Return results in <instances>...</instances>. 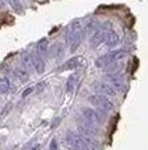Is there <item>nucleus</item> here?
I'll return each instance as SVG.
<instances>
[{"label": "nucleus", "mask_w": 148, "mask_h": 150, "mask_svg": "<svg viewBox=\"0 0 148 150\" xmlns=\"http://www.w3.org/2000/svg\"><path fill=\"white\" fill-rule=\"evenodd\" d=\"M84 27L81 25L80 21H73L70 25L67 27L66 31V44L70 46V52L74 53L80 46L81 41L84 38Z\"/></svg>", "instance_id": "nucleus-2"}, {"label": "nucleus", "mask_w": 148, "mask_h": 150, "mask_svg": "<svg viewBox=\"0 0 148 150\" xmlns=\"http://www.w3.org/2000/svg\"><path fill=\"white\" fill-rule=\"evenodd\" d=\"M105 81L109 83V84L115 88L116 93L124 90V81H123L122 76H119V74H108V76L105 77Z\"/></svg>", "instance_id": "nucleus-7"}, {"label": "nucleus", "mask_w": 148, "mask_h": 150, "mask_svg": "<svg viewBox=\"0 0 148 150\" xmlns=\"http://www.w3.org/2000/svg\"><path fill=\"white\" fill-rule=\"evenodd\" d=\"M36 53H38L41 58H45L49 55V42L46 38H42L38 41L36 44Z\"/></svg>", "instance_id": "nucleus-10"}, {"label": "nucleus", "mask_w": 148, "mask_h": 150, "mask_svg": "<svg viewBox=\"0 0 148 150\" xmlns=\"http://www.w3.org/2000/svg\"><path fill=\"white\" fill-rule=\"evenodd\" d=\"M105 34H106V31H103V30H97L95 33L92 34L90 38L91 48H97V46L101 45L103 41H105Z\"/></svg>", "instance_id": "nucleus-9"}, {"label": "nucleus", "mask_w": 148, "mask_h": 150, "mask_svg": "<svg viewBox=\"0 0 148 150\" xmlns=\"http://www.w3.org/2000/svg\"><path fill=\"white\" fill-rule=\"evenodd\" d=\"M92 88L97 91V94H102L105 97H115L116 96L115 88L109 83H106L105 80H102V81H94L92 83Z\"/></svg>", "instance_id": "nucleus-6"}, {"label": "nucleus", "mask_w": 148, "mask_h": 150, "mask_svg": "<svg viewBox=\"0 0 148 150\" xmlns=\"http://www.w3.org/2000/svg\"><path fill=\"white\" fill-rule=\"evenodd\" d=\"M7 1H8V4L13 7L15 11H18V13L22 11V6H21V1L20 0H7Z\"/></svg>", "instance_id": "nucleus-19"}, {"label": "nucleus", "mask_w": 148, "mask_h": 150, "mask_svg": "<svg viewBox=\"0 0 148 150\" xmlns=\"http://www.w3.org/2000/svg\"><path fill=\"white\" fill-rule=\"evenodd\" d=\"M78 65H80V58H78V56H74V58L69 59L67 62H65L63 65L59 67V70H60V72H62V70H71V69L78 67Z\"/></svg>", "instance_id": "nucleus-14"}, {"label": "nucleus", "mask_w": 148, "mask_h": 150, "mask_svg": "<svg viewBox=\"0 0 148 150\" xmlns=\"http://www.w3.org/2000/svg\"><path fill=\"white\" fill-rule=\"evenodd\" d=\"M88 101H90L95 108L101 110V111H112V110L115 108V105H113V103L109 100V97H105L102 94H97V93H95V94H92V96L88 97Z\"/></svg>", "instance_id": "nucleus-4"}, {"label": "nucleus", "mask_w": 148, "mask_h": 150, "mask_svg": "<svg viewBox=\"0 0 148 150\" xmlns=\"http://www.w3.org/2000/svg\"><path fill=\"white\" fill-rule=\"evenodd\" d=\"M105 45L109 46V48H113V46L117 45V42H119V35L115 33V31H112V30H109V31H106V34H105Z\"/></svg>", "instance_id": "nucleus-11"}, {"label": "nucleus", "mask_w": 148, "mask_h": 150, "mask_svg": "<svg viewBox=\"0 0 148 150\" xmlns=\"http://www.w3.org/2000/svg\"><path fill=\"white\" fill-rule=\"evenodd\" d=\"M81 115H83V119H85L87 122H90L92 125H101L103 124L105 121V117L101 112V110H94V108H88V107H84L81 110Z\"/></svg>", "instance_id": "nucleus-5"}, {"label": "nucleus", "mask_w": 148, "mask_h": 150, "mask_svg": "<svg viewBox=\"0 0 148 150\" xmlns=\"http://www.w3.org/2000/svg\"><path fill=\"white\" fill-rule=\"evenodd\" d=\"M124 56H126V52H124V51H113V52H109V53H106V55L99 56V58L95 60V66L103 69V67H106L108 65L113 63V62H119V60L123 59Z\"/></svg>", "instance_id": "nucleus-3"}, {"label": "nucleus", "mask_w": 148, "mask_h": 150, "mask_svg": "<svg viewBox=\"0 0 148 150\" xmlns=\"http://www.w3.org/2000/svg\"><path fill=\"white\" fill-rule=\"evenodd\" d=\"M14 76H15V79L20 80L21 83H24V81H27L28 77H29V72L27 70L24 66H18V67L14 69Z\"/></svg>", "instance_id": "nucleus-13"}, {"label": "nucleus", "mask_w": 148, "mask_h": 150, "mask_svg": "<svg viewBox=\"0 0 148 150\" xmlns=\"http://www.w3.org/2000/svg\"><path fill=\"white\" fill-rule=\"evenodd\" d=\"M63 55H65V48L62 44H55L49 49V56L53 59H60Z\"/></svg>", "instance_id": "nucleus-12"}, {"label": "nucleus", "mask_w": 148, "mask_h": 150, "mask_svg": "<svg viewBox=\"0 0 148 150\" xmlns=\"http://www.w3.org/2000/svg\"><path fill=\"white\" fill-rule=\"evenodd\" d=\"M31 58H32V67L35 69V72L38 74H42L45 72V60H43V58H41L38 53H31Z\"/></svg>", "instance_id": "nucleus-8"}, {"label": "nucleus", "mask_w": 148, "mask_h": 150, "mask_svg": "<svg viewBox=\"0 0 148 150\" xmlns=\"http://www.w3.org/2000/svg\"><path fill=\"white\" fill-rule=\"evenodd\" d=\"M66 144L71 150H98V142L92 137L83 136L74 131H67L65 136Z\"/></svg>", "instance_id": "nucleus-1"}, {"label": "nucleus", "mask_w": 148, "mask_h": 150, "mask_svg": "<svg viewBox=\"0 0 148 150\" xmlns=\"http://www.w3.org/2000/svg\"><path fill=\"white\" fill-rule=\"evenodd\" d=\"M122 67H123L122 63H119V62H113V63L108 65L106 67H103V69L108 72V74H119V72L122 70Z\"/></svg>", "instance_id": "nucleus-16"}, {"label": "nucleus", "mask_w": 148, "mask_h": 150, "mask_svg": "<svg viewBox=\"0 0 148 150\" xmlns=\"http://www.w3.org/2000/svg\"><path fill=\"white\" fill-rule=\"evenodd\" d=\"M10 87H11V83L7 77H1L0 79V94H6V93L10 91Z\"/></svg>", "instance_id": "nucleus-17"}, {"label": "nucleus", "mask_w": 148, "mask_h": 150, "mask_svg": "<svg viewBox=\"0 0 148 150\" xmlns=\"http://www.w3.org/2000/svg\"><path fill=\"white\" fill-rule=\"evenodd\" d=\"M77 81H78V74H71L69 76L67 81H66V91L67 93H73L76 90V86H77Z\"/></svg>", "instance_id": "nucleus-15"}, {"label": "nucleus", "mask_w": 148, "mask_h": 150, "mask_svg": "<svg viewBox=\"0 0 148 150\" xmlns=\"http://www.w3.org/2000/svg\"><path fill=\"white\" fill-rule=\"evenodd\" d=\"M34 90H35V88H34V87H28V88H27L25 91L22 93V98H25L27 96H29V94H31V93H32Z\"/></svg>", "instance_id": "nucleus-20"}, {"label": "nucleus", "mask_w": 148, "mask_h": 150, "mask_svg": "<svg viewBox=\"0 0 148 150\" xmlns=\"http://www.w3.org/2000/svg\"><path fill=\"white\" fill-rule=\"evenodd\" d=\"M22 66L25 67L27 70L29 72L32 67V58H31V53H24L22 55Z\"/></svg>", "instance_id": "nucleus-18"}, {"label": "nucleus", "mask_w": 148, "mask_h": 150, "mask_svg": "<svg viewBox=\"0 0 148 150\" xmlns=\"http://www.w3.org/2000/svg\"><path fill=\"white\" fill-rule=\"evenodd\" d=\"M51 150H56V140H52V143H51Z\"/></svg>", "instance_id": "nucleus-21"}, {"label": "nucleus", "mask_w": 148, "mask_h": 150, "mask_svg": "<svg viewBox=\"0 0 148 150\" xmlns=\"http://www.w3.org/2000/svg\"><path fill=\"white\" fill-rule=\"evenodd\" d=\"M4 6V0H0V7Z\"/></svg>", "instance_id": "nucleus-22"}]
</instances>
